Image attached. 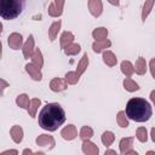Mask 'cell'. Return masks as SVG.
Listing matches in <instances>:
<instances>
[{
    "instance_id": "1",
    "label": "cell",
    "mask_w": 155,
    "mask_h": 155,
    "mask_svg": "<svg viewBox=\"0 0 155 155\" xmlns=\"http://www.w3.org/2000/svg\"><path fill=\"white\" fill-rule=\"evenodd\" d=\"M65 121V111L58 103H47L42 107L38 116V124L48 132L56 131Z\"/></svg>"
},
{
    "instance_id": "2",
    "label": "cell",
    "mask_w": 155,
    "mask_h": 155,
    "mask_svg": "<svg viewBox=\"0 0 155 155\" xmlns=\"http://www.w3.org/2000/svg\"><path fill=\"white\" fill-rule=\"evenodd\" d=\"M125 113L130 120H133L136 122H145L151 117L153 108L148 101L144 98H131L127 104Z\"/></svg>"
},
{
    "instance_id": "3",
    "label": "cell",
    "mask_w": 155,
    "mask_h": 155,
    "mask_svg": "<svg viewBox=\"0 0 155 155\" xmlns=\"http://www.w3.org/2000/svg\"><path fill=\"white\" fill-rule=\"evenodd\" d=\"M22 12L21 0H0V16L2 19H15Z\"/></svg>"
},
{
    "instance_id": "4",
    "label": "cell",
    "mask_w": 155,
    "mask_h": 155,
    "mask_svg": "<svg viewBox=\"0 0 155 155\" xmlns=\"http://www.w3.org/2000/svg\"><path fill=\"white\" fill-rule=\"evenodd\" d=\"M35 143L38 147H41V148H47L48 150H52L56 145V142H54V138L50 134H40L36 137L35 139Z\"/></svg>"
},
{
    "instance_id": "5",
    "label": "cell",
    "mask_w": 155,
    "mask_h": 155,
    "mask_svg": "<svg viewBox=\"0 0 155 155\" xmlns=\"http://www.w3.org/2000/svg\"><path fill=\"white\" fill-rule=\"evenodd\" d=\"M34 51H35V41H34V36H33V35H29L28 39L25 40V42L23 44V47H22L23 57H24L25 59L31 58Z\"/></svg>"
},
{
    "instance_id": "6",
    "label": "cell",
    "mask_w": 155,
    "mask_h": 155,
    "mask_svg": "<svg viewBox=\"0 0 155 155\" xmlns=\"http://www.w3.org/2000/svg\"><path fill=\"white\" fill-rule=\"evenodd\" d=\"M65 0H53L51 5H48V15L51 17H59L63 13Z\"/></svg>"
},
{
    "instance_id": "7",
    "label": "cell",
    "mask_w": 155,
    "mask_h": 155,
    "mask_svg": "<svg viewBox=\"0 0 155 155\" xmlns=\"http://www.w3.org/2000/svg\"><path fill=\"white\" fill-rule=\"evenodd\" d=\"M7 44L12 50H19L23 47V38L19 33H11L7 38Z\"/></svg>"
},
{
    "instance_id": "8",
    "label": "cell",
    "mask_w": 155,
    "mask_h": 155,
    "mask_svg": "<svg viewBox=\"0 0 155 155\" xmlns=\"http://www.w3.org/2000/svg\"><path fill=\"white\" fill-rule=\"evenodd\" d=\"M68 87V82L65 79H59V78H53L50 81V90L52 92H63Z\"/></svg>"
},
{
    "instance_id": "9",
    "label": "cell",
    "mask_w": 155,
    "mask_h": 155,
    "mask_svg": "<svg viewBox=\"0 0 155 155\" xmlns=\"http://www.w3.org/2000/svg\"><path fill=\"white\" fill-rule=\"evenodd\" d=\"M88 11L93 17H99L103 12V4L102 0H88L87 1Z\"/></svg>"
},
{
    "instance_id": "10",
    "label": "cell",
    "mask_w": 155,
    "mask_h": 155,
    "mask_svg": "<svg viewBox=\"0 0 155 155\" xmlns=\"http://www.w3.org/2000/svg\"><path fill=\"white\" fill-rule=\"evenodd\" d=\"M25 71L29 74V76L34 80V81H40L42 79V73L41 69L39 67H36L33 63H28L25 64Z\"/></svg>"
},
{
    "instance_id": "11",
    "label": "cell",
    "mask_w": 155,
    "mask_h": 155,
    "mask_svg": "<svg viewBox=\"0 0 155 155\" xmlns=\"http://www.w3.org/2000/svg\"><path fill=\"white\" fill-rule=\"evenodd\" d=\"M61 136L63 139L65 140H73L76 138L78 136V131H76V127L74 125H67L65 127H63V130L61 131Z\"/></svg>"
},
{
    "instance_id": "12",
    "label": "cell",
    "mask_w": 155,
    "mask_h": 155,
    "mask_svg": "<svg viewBox=\"0 0 155 155\" xmlns=\"http://www.w3.org/2000/svg\"><path fill=\"white\" fill-rule=\"evenodd\" d=\"M81 149H82V153L86 155H98V153H99V148L93 142H91L90 139L82 140Z\"/></svg>"
},
{
    "instance_id": "13",
    "label": "cell",
    "mask_w": 155,
    "mask_h": 155,
    "mask_svg": "<svg viewBox=\"0 0 155 155\" xmlns=\"http://www.w3.org/2000/svg\"><path fill=\"white\" fill-rule=\"evenodd\" d=\"M10 136H11L12 140H13L16 144H19V143L23 140V136H24L23 128H22L21 126H18V125H13V126L11 127V130H10Z\"/></svg>"
},
{
    "instance_id": "14",
    "label": "cell",
    "mask_w": 155,
    "mask_h": 155,
    "mask_svg": "<svg viewBox=\"0 0 155 155\" xmlns=\"http://www.w3.org/2000/svg\"><path fill=\"white\" fill-rule=\"evenodd\" d=\"M111 46V42L110 40L105 39V40H101V41H94L92 44V50L93 52L96 53H101V52H104L107 48H109Z\"/></svg>"
},
{
    "instance_id": "15",
    "label": "cell",
    "mask_w": 155,
    "mask_h": 155,
    "mask_svg": "<svg viewBox=\"0 0 155 155\" xmlns=\"http://www.w3.org/2000/svg\"><path fill=\"white\" fill-rule=\"evenodd\" d=\"M61 25H62V21H59V19L53 22L50 25V28H48V39H50V41L56 40V38L58 35V31L61 30Z\"/></svg>"
},
{
    "instance_id": "16",
    "label": "cell",
    "mask_w": 155,
    "mask_h": 155,
    "mask_svg": "<svg viewBox=\"0 0 155 155\" xmlns=\"http://www.w3.org/2000/svg\"><path fill=\"white\" fill-rule=\"evenodd\" d=\"M103 62L108 65V67H114L116 65L117 63V58L115 56V53L113 51H109V50H105L103 52Z\"/></svg>"
},
{
    "instance_id": "17",
    "label": "cell",
    "mask_w": 155,
    "mask_h": 155,
    "mask_svg": "<svg viewBox=\"0 0 155 155\" xmlns=\"http://www.w3.org/2000/svg\"><path fill=\"white\" fill-rule=\"evenodd\" d=\"M120 69H121V73L126 78H131L134 73V65L130 61H122L120 64Z\"/></svg>"
},
{
    "instance_id": "18",
    "label": "cell",
    "mask_w": 155,
    "mask_h": 155,
    "mask_svg": "<svg viewBox=\"0 0 155 155\" xmlns=\"http://www.w3.org/2000/svg\"><path fill=\"white\" fill-rule=\"evenodd\" d=\"M147 69H148V65H147L145 58L138 57L137 61H136V64H134V71H136V74H138V75H144V74L147 73Z\"/></svg>"
},
{
    "instance_id": "19",
    "label": "cell",
    "mask_w": 155,
    "mask_h": 155,
    "mask_svg": "<svg viewBox=\"0 0 155 155\" xmlns=\"http://www.w3.org/2000/svg\"><path fill=\"white\" fill-rule=\"evenodd\" d=\"M132 147H133V137H125L119 143V148H120L121 154H126V151L132 149Z\"/></svg>"
},
{
    "instance_id": "20",
    "label": "cell",
    "mask_w": 155,
    "mask_h": 155,
    "mask_svg": "<svg viewBox=\"0 0 155 155\" xmlns=\"http://www.w3.org/2000/svg\"><path fill=\"white\" fill-rule=\"evenodd\" d=\"M154 4H155V0H145L144 4H143V7H142V22L144 23L145 19L148 18V16L150 15L153 7H154Z\"/></svg>"
},
{
    "instance_id": "21",
    "label": "cell",
    "mask_w": 155,
    "mask_h": 155,
    "mask_svg": "<svg viewBox=\"0 0 155 155\" xmlns=\"http://www.w3.org/2000/svg\"><path fill=\"white\" fill-rule=\"evenodd\" d=\"M92 38L94 39V41H101V40H105L108 38V29L104 27H99L93 29L92 31Z\"/></svg>"
},
{
    "instance_id": "22",
    "label": "cell",
    "mask_w": 155,
    "mask_h": 155,
    "mask_svg": "<svg viewBox=\"0 0 155 155\" xmlns=\"http://www.w3.org/2000/svg\"><path fill=\"white\" fill-rule=\"evenodd\" d=\"M74 34L71 31H63L62 35H61V39H59V44H61V47L64 48L65 46H68L69 44L74 42Z\"/></svg>"
},
{
    "instance_id": "23",
    "label": "cell",
    "mask_w": 155,
    "mask_h": 155,
    "mask_svg": "<svg viewBox=\"0 0 155 155\" xmlns=\"http://www.w3.org/2000/svg\"><path fill=\"white\" fill-rule=\"evenodd\" d=\"M88 63H90V61H88V54H87V53H84V56L81 57V59L79 61L78 67H76V73H78L80 76H81V75L85 73V70L87 69Z\"/></svg>"
},
{
    "instance_id": "24",
    "label": "cell",
    "mask_w": 155,
    "mask_h": 155,
    "mask_svg": "<svg viewBox=\"0 0 155 155\" xmlns=\"http://www.w3.org/2000/svg\"><path fill=\"white\" fill-rule=\"evenodd\" d=\"M16 104L22 108V109H28L29 105H30V99H29V96L25 94V93H22V94H18L17 98H16Z\"/></svg>"
},
{
    "instance_id": "25",
    "label": "cell",
    "mask_w": 155,
    "mask_h": 155,
    "mask_svg": "<svg viewBox=\"0 0 155 155\" xmlns=\"http://www.w3.org/2000/svg\"><path fill=\"white\" fill-rule=\"evenodd\" d=\"M40 105H41L40 98H33V99H30V105L27 109L30 117H35L36 116V111H38V109H39Z\"/></svg>"
},
{
    "instance_id": "26",
    "label": "cell",
    "mask_w": 155,
    "mask_h": 155,
    "mask_svg": "<svg viewBox=\"0 0 155 155\" xmlns=\"http://www.w3.org/2000/svg\"><path fill=\"white\" fill-rule=\"evenodd\" d=\"M63 51H64V53H65L67 56H75V54H78V53L81 51V46H80L79 44L71 42V44H69L68 46H65V47L63 48Z\"/></svg>"
},
{
    "instance_id": "27",
    "label": "cell",
    "mask_w": 155,
    "mask_h": 155,
    "mask_svg": "<svg viewBox=\"0 0 155 155\" xmlns=\"http://www.w3.org/2000/svg\"><path fill=\"white\" fill-rule=\"evenodd\" d=\"M31 63L35 64L36 67H39L40 69L42 68L44 65V57H42V53L40 51V48H35L33 56H31Z\"/></svg>"
},
{
    "instance_id": "28",
    "label": "cell",
    "mask_w": 155,
    "mask_h": 155,
    "mask_svg": "<svg viewBox=\"0 0 155 155\" xmlns=\"http://www.w3.org/2000/svg\"><path fill=\"white\" fill-rule=\"evenodd\" d=\"M122 85H124V88L126 91H128V92H136V91L139 90V85L136 81H133L132 79H130V78H126L124 80Z\"/></svg>"
},
{
    "instance_id": "29",
    "label": "cell",
    "mask_w": 155,
    "mask_h": 155,
    "mask_svg": "<svg viewBox=\"0 0 155 155\" xmlns=\"http://www.w3.org/2000/svg\"><path fill=\"white\" fill-rule=\"evenodd\" d=\"M101 140H102L103 145H105V147L108 148V147H110V145L113 144V142L115 140V134H114L111 131H105V132H103V134H102V137H101Z\"/></svg>"
},
{
    "instance_id": "30",
    "label": "cell",
    "mask_w": 155,
    "mask_h": 155,
    "mask_svg": "<svg viewBox=\"0 0 155 155\" xmlns=\"http://www.w3.org/2000/svg\"><path fill=\"white\" fill-rule=\"evenodd\" d=\"M116 122H117V125L121 128H127L128 127V117H127V115H126L125 111L120 110L117 113V115H116Z\"/></svg>"
},
{
    "instance_id": "31",
    "label": "cell",
    "mask_w": 155,
    "mask_h": 155,
    "mask_svg": "<svg viewBox=\"0 0 155 155\" xmlns=\"http://www.w3.org/2000/svg\"><path fill=\"white\" fill-rule=\"evenodd\" d=\"M93 136V130L90 126H82L80 130V138L82 140H88Z\"/></svg>"
},
{
    "instance_id": "32",
    "label": "cell",
    "mask_w": 155,
    "mask_h": 155,
    "mask_svg": "<svg viewBox=\"0 0 155 155\" xmlns=\"http://www.w3.org/2000/svg\"><path fill=\"white\" fill-rule=\"evenodd\" d=\"M65 80L68 82V85H75L79 82L80 80V75L76 71H68L65 74Z\"/></svg>"
},
{
    "instance_id": "33",
    "label": "cell",
    "mask_w": 155,
    "mask_h": 155,
    "mask_svg": "<svg viewBox=\"0 0 155 155\" xmlns=\"http://www.w3.org/2000/svg\"><path fill=\"white\" fill-rule=\"evenodd\" d=\"M136 137L140 143H145L148 140V131L145 127H138L136 131Z\"/></svg>"
},
{
    "instance_id": "34",
    "label": "cell",
    "mask_w": 155,
    "mask_h": 155,
    "mask_svg": "<svg viewBox=\"0 0 155 155\" xmlns=\"http://www.w3.org/2000/svg\"><path fill=\"white\" fill-rule=\"evenodd\" d=\"M149 69H150V73H151L153 79L155 80V58H151L150 59V62H149Z\"/></svg>"
},
{
    "instance_id": "35",
    "label": "cell",
    "mask_w": 155,
    "mask_h": 155,
    "mask_svg": "<svg viewBox=\"0 0 155 155\" xmlns=\"http://www.w3.org/2000/svg\"><path fill=\"white\" fill-rule=\"evenodd\" d=\"M6 154H13V155H17V154H18V151H17V150H15V149H8V150H5V151H2V153H1V155H6Z\"/></svg>"
},
{
    "instance_id": "36",
    "label": "cell",
    "mask_w": 155,
    "mask_h": 155,
    "mask_svg": "<svg viewBox=\"0 0 155 155\" xmlns=\"http://www.w3.org/2000/svg\"><path fill=\"white\" fill-rule=\"evenodd\" d=\"M150 101H151V103H153V105L155 108V90H153L150 92Z\"/></svg>"
},
{
    "instance_id": "37",
    "label": "cell",
    "mask_w": 155,
    "mask_h": 155,
    "mask_svg": "<svg viewBox=\"0 0 155 155\" xmlns=\"http://www.w3.org/2000/svg\"><path fill=\"white\" fill-rule=\"evenodd\" d=\"M7 85H8V84H7V82H6V81H5L4 79H1V90H2V93H4L5 88L7 87Z\"/></svg>"
},
{
    "instance_id": "38",
    "label": "cell",
    "mask_w": 155,
    "mask_h": 155,
    "mask_svg": "<svg viewBox=\"0 0 155 155\" xmlns=\"http://www.w3.org/2000/svg\"><path fill=\"white\" fill-rule=\"evenodd\" d=\"M150 138H151V140L155 143V127H153L151 131H150Z\"/></svg>"
},
{
    "instance_id": "39",
    "label": "cell",
    "mask_w": 155,
    "mask_h": 155,
    "mask_svg": "<svg viewBox=\"0 0 155 155\" xmlns=\"http://www.w3.org/2000/svg\"><path fill=\"white\" fill-rule=\"evenodd\" d=\"M109 4H111L113 6H119L120 5V0H108Z\"/></svg>"
},
{
    "instance_id": "40",
    "label": "cell",
    "mask_w": 155,
    "mask_h": 155,
    "mask_svg": "<svg viewBox=\"0 0 155 155\" xmlns=\"http://www.w3.org/2000/svg\"><path fill=\"white\" fill-rule=\"evenodd\" d=\"M138 153L136 151V150H133V149H130L128 151H126V154L125 155H137Z\"/></svg>"
},
{
    "instance_id": "41",
    "label": "cell",
    "mask_w": 155,
    "mask_h": 155,
    "mask_svg": "<svg viewBox=\"0 0 155 155\" xmlns=\"http://www.w3.org/2000/svg\"><path fill=\"white\" fill-rule=\"evenodd\" d=\"M33 153H34V151H33V150H30V149H24V150L22 151V154H23V155H27V154H33Z\"/></svg>"
},
{
    "instance_id": "42",
    "label": "cell",
    "mask_w": 155,
    "mask_h": 155,
    "mask_svg": "<svg viewBox=\"0 0 155 155\" xmlns=\"http://www.w3.org/2000/svg\"><path fill=\"white\" fill-rule=\"evenodd\" d=\"M109 154H113V155H115V154H116V151H115V150H111V149H108V150H105V155H109Z\"/></svg>"
},
{
    "instance_id": "43",
    "label": "cell",
    "mask_w": 155,
    "mask_h": 155,
    "mask_svg": "<svg viewBox=\"0 0 155 155\" xmlns=\"http://www.w3.org/2000/svg\"><path fill=\"white\" fill-rule=\"evenodd\" d=\"M147 154H155V151H153V150H149Z\"/></svg>"
}]
</instances>
